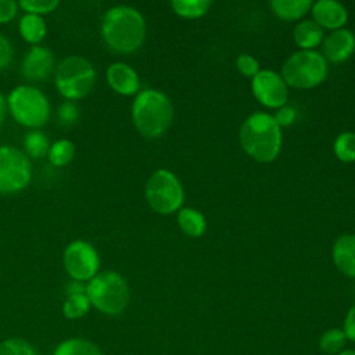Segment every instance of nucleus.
Returning <instances> with one entry per match:
<instances>
[{
    "instance_id": "obj_6",
    "label": "nucleus",
    "mask_w": 355,
    "mask_h": 355,
    "mask_svg": "<svg viewBox=\"0 0 355 355\" xmlns=\"http://www.w3.org/2000/svg\"><path fill=\"white\" fill-rule=\"evenodd\" d=\"M54 83L65 100H80L92 92L96 83L94 67L85 57L69 55L57 65Z\"/></svg>"
},
{
    "instance_id": "obj_30",
    "label": "nucleus",
    "mask_w": 355,
    "mask_h": 355,
    "mask_svg": "<svg viewBox=\"0 0 355 355\" xmlns=\"http://www.w3.org/2000/svg\"><path fill=\"white\" fill-rule=\"evenodd\" d=\"M57 116H58V121L61 125H65V126L73 125L79 119V108H78L76 103L71 101V100H65L58 107Z\"/></svg>"
},
{
    "instance_id": "obj_35",
    "label": "nucleus",
    "mask_w": 355,
    "mask_h": 355,
    "mask_svg": "<svg viewBox=\"0 0 355 355\" xmlns=\"http://www.w3.org/2000/svg\"><path fill=\"white\" fill-rule=\"evenodd\" d=\"M344 334L351 341H355V305L348 311L344 320Z\"/></svg>"
},
{
    "instance_id": "obj_7",
    "label": "nucleus",
    "mask_w": 355,
    "mask_h": 355,
    "mask_svg": "<svg viewBox=\"0 0 355 355\" xmlns=\"http://www.w3.org/2000/svg\"><path fill=\"white\" fill-rule=\"evenodd\" d=\"M327 75L324 57L315 50H300L291 54L282 68L284 82L297 89H309L319 85Z\"/></svg>"
},
{
    "instance_id": "obj_5",
    "label": "nucleus",
    "mask_w": 355,
    "mask_h": 355,
    "mask_svg": "<svg viewBox=\"0 0 355 355\" xmlns=\"http://www.w3.org/2000/svg\"><path fill=\"white\" fill-rule=\"evenodd\" d=\"M86 295L92 306L111 316L122 313L130 298L125 277L114 270L98 272L89 280L86 284Z\"/></svg>"
},
{
    "instance_id": "obj_17",
    "label": "nucleus",
    "mask_w": 355,
    "mask_h": 355,
    "mask_svg": "<svg viewBox=\"0 0 355 355\" xmlns=\"http://www.w3.org/2000/svg\"><path fill=\"white\" fill-rule=\"evenodd\" d=\"M18 32L26 43L36 46L44 39L47 26L43 17L35 14H24L18 22Z\"/></svg>"
},
{
    "instance_id": "obj_4",
    "label": "nucleus",
    "mask_w": 355,
    "mask_h": 355,
    "mask_svg": "<svg viewBox=\"0 0 355 355\" xmlns=\"http://www.w3.org/2000/svg\"><path fill=\"white\" fill-rule=\"evenodd\" d=\"M7 98V110L12 119L25 128L39 129L46 125L51 115L47 96L31 85L15 86Z\"/></svg>"
},
{
    "instance_id": "obj_20",
    "label": "nucleus",
    "mask_w": 355,
    "mask_h": 355,
    "mask_svg": "<svg viewBox=\"0 0 355 355\" xmlns=\"http://www.w3.org/2000/svg\"><path fill=\"white\" fill-rule=\"evenodd\" d=\"M49 137L39 129H31L24 136V153L33 159H40L49 154L50 148Z\"/></svg>"
},
{
    "instance_id": "obj_33",
    "label": "nucleus",
    "mask_w": 355,
    "mask_h": 355,
    "mask_svg": "<svg viewBox=\"0 0 355 355\" xmlns=\"http://www.w3.org/2000/svg\"><path fill=\"white\" fill-rule=\"evenodd\" d=\"M18 3L14 0H0V25L11 22L18 12Z\"/></svg>"
},
{
    "instance_id": "obj_8",
    "label": "nucleus",
    "mask_w": 355,
    "mask_h": 355,
    "mask_svg": "<svg viewBox=\"0 0 355 355\" xmlns=\"http://www.w3.org/2000/svg\"><path fill=\"white\" fill-rule=\"evenodd\" d=\"M184 193L179 179L168 169L155 171L146 183V200L158 214L168 215L180 209Z\"/></svg>"
},
{
    "instance_id": "obj_36",
    "label": "nucleus",
    "mask_w": 355,
    "mask_h": 355,
    "mask_svg": "<svg viewBox=\"0 0 355 355\" xmlns=\"http://www.w3.org/2000/svg\"><path fill=\"white\" fill-rule=\"evenodd\" d=\"M67 294L68 295H75V294H86V284H83L82 282H76L72 280L68 286H67Z\"/></svg>"
},
{
    "instance_id": "obj_18",
    "label": "nucleus",
    "mask_w": 355,
    "mask_h": 355,
    "mask_svg": "<svg viewBox=\"0 0 355 355\" xmlns=\"http://www.w3.org/2000/svg\"><path fill=\"white\" fill-rule=\"evenodd\" d=\"M323 40V29L312 19L301 21L294 29V42L302 50H312Z\"/></svg>"
},
{
    "instance_id": "obj_23",
    "label": "nucleus",
    "mask_w": 355,
    "mask_h": 355,
    "mask_svg": "<svg viewBox=\"0 0 355 355\" xmlns=\"http://www.w3.org/2000/svg\"><path fill=\"white\" fill-rule=\"evenodd\" d=\"M49 161L51 165L61 168L68 165L75 157V144L68 139H60L50 144L49 148Z\"/></svg>"
},
{
    "instance_id": "obj_19",
    "label": "nucleus",
    "mask_w": 355,
    "mask_h": 355,
    "mask_svg": "<svg viewBox=\"0 0 355 355\" xmlns=\"http://www.w3.org/2000/svg\"><path fill=\"white\" fill-rule=\"evenodd\" d=\"M179 227L191 237H200L207 227L202 214L193 208H180L178 212Z\"/></svg>"
},
{
    "instance_id": "obj_26",
    "label": "nucleus",
    "mask_w": 355,
    "mask_h": 355,
    "mask_svg": "<svg viewBox=\"0 0 355 355\" xmlns=\"http://www.w3.org/2000/svg\"><path fill=\"white\" fill-rule=\"evenodd\" d=\"M334 154L343 162L355 161V133L343 132L334 140Z\"/></svg>"
},
{
    "instance_id": "obj_21",
    "label": "nucleus",
    "mask_w": 355,
    "mask_h": 355,
    "mask_svg": "<svg viewBox=\"0 0 355 355\" xmlns=\"http://www.w3.org/2000/svg\"><path fill=\"white\" fill-rule=\"evenodd\" d=\"M270 7L277 17L291 21L301 18L312 7V3L309 0H273Z\"/></svg>"
},
{
    "instance_id": "obj_11",
    "label": "nucleus",
    "mask_w": 355,
    "mask_h": 355,
    "mask_svg": "<svg viewBox=\"0 0 355 355\" xmlns=\"http://www.w3.org/2000/svg\"><path fill=\"white\" fill-rule=\"evenodd\" d=\"M252 92L261 104L270 108L286 105L288 97L287 83L282 75L269 69H261L252 78Z\"/></svg>"
},
{
    "instance_id": "obj_29",
    "label": "nucleus",
    "mask_w": 355,
    "mask_h": 355,
    "mask_svg": "<svg viewBox=\"0 0 355 355\" xmlns=\"http://www.w3.org/2000/svg\"><path fill=\"white\" fill-rule=\"evenodd\" d=\"M57 0H22L18 3L19 8L25 11V14H35V15H46L53 12L58 7Z\"/></svg>"
},
{
    "instance_id": "obj_1",
    "label": "nucleus",
    "mask_w": 355,
    "mask_h": 355,
    "mask_svg": "<svg viewBox=\"0 0 355 355\" xmlns=\"http://www.w3.org/2000/svg\"><path fill=\"white\" fill-rule=\"evenodd\" d=\"M101 36L111 50L133 53L146 39L144 17L130 6L111 7L103 17Z\"/></svg>"
},
{
    "instance_id": "obj_14",
    "label": "nucleus",
    "mask_w": 355,
    "mask_h": 355,
    "mask_svg": "<svg viewBox=\"0 0 355 355\" xmlns=\"http://www.w3.org/2000/svg\"><path fill=\"white\" fill-rule=\"evenodd\" d=\"M108 86L122 96L139 93L140 79L137 72L125 62H112L105 72Z\"/></svg>"
},
{
    "instance_id": "obj_31",
    "label": "nucleus",
    "mask_w": 355,
    "mask_h": 355,
    "mask_svg": "<svg viewBox=\"0 0 355 355\" xmlns=\"http://www.w3.org/2000/svg\"><path fill=\"white\" fill-rule=\"evenodd\" d=\"M236 64H237L239 71L247 78H254L261 71L258 61L250 54H240L237 57Z\"/></svg>"
},
{
    "instance_id": "obj_22",
    "label": "nucleus",
    "mask_w": 355,
    "mask_h": 355,
    "mask_svg": "<svg viewBox=\"0 0 355 355\" xmlns=\"http://www.w3.org/2000/svg\"><path fill=\"white\" fill-rule=\"evenodd\" d=\"M53 355H103L100 348L85 338H68L57 345Z\"/></svg>"
},
{
    "instance_id": "obj_13",
    "label": "nucleus",
    "mask_w": 355,
    "mask_h": 355,
    "mask_svg": "<svg viewBox=\"0 0 355 355\" xmlns=\"http://www.w3.org/2000/svg\"><path fill=\"white\" fill-rule=\"evenodd\" d=\"M355 50V35L348 29H336L330 32L322 42L324 60L331 62L345 61Z\"/></svg>"
},
{
    "instance_id": "obj_3",
    "label": "nucleus",
    "mask_w": 355,
    "mask_h": 355,
    "mask_svg": "<svg viewBox=\"0 0 355 355\" xmlns=\"http://www.w3.org/2000/svg\"><path fill=\"white\" fill-rule=\"evenodd\" d=\"M173 118L171 100L159 90L139 92L132 104V121L146 137H158L166 132Z\"/></svg>"
},
{
    "instance_id": "obj_24",
    "label": "nucleus",
    "mask_w": 355,
    "mask_h": 355,
    "mask_svg": "<svg viewBox=\"0 0 355 355\" xmlns=\"http://www.w3.org/2000/svg\"><path fill=\"white\" fill-rule=\"evenodd\" d=\"M173 11L184 18H198L204 15L209 6V0H173L171 3Z\"/></svg>"
},
{
    "instance_id": "obj_12",
    "label": "nucleus",
    "mask_w": 355,
    "mask_h": 355,
    "mask_svg": "<svg viewBox=\"0 0 355 355\" xmlns=\"http://www.w3.org/2000/svg\"><path fill=\"white\" fill-rule=\"evenodd\" d=\"M55 71V61L54 54L50 49L36 44L31 46L26 51L22 64H21V73L33 82L46 80L53 72Z\"/></svg>"
},
{
    "instance_id": "obj_34",
    "label": "nucleus",
    "mask_w": 355,
    "mask_h": 355,
    "mask_svg": "<svg viewBox=\"0 0 355 355\" xmlns=\"http://www.w3.org/2000/svg\"><path fill=\"white\" fill-rule=\"evenodd\" d=\"M276 123L282 128V126H288L294 122L295 119V110L290 105H283L280 108H277L276 114L273 115Z\"/></svg>"
},
{
    "instance_id": "obj_2",
    "label": "nucleus",
    "mask_w": 355,
    "mask_h": 355,
    "mask_svg": "<svg viewBox=\"0 0 355 355\" xmlns=\"http://www.w3.org/2000/svg\"><path fill=\"white\" fill-rule=\"evenodd\" d=\"M240 143L244 151L259 162L273 161L282 147V130L273 115L257 112L241 125Z\"/></svg>"
},
{
    "instance_id": "obj_28",
    "label": "nucleus",
    "mask_w": 355,
    "mask_h": 355,
    "mask_svg": "<svg viewBox=\"0 0 355 355\" xmlns=\"http://www.w3.org/2000/svg\"><path fill=\"white\" fill-rule=\"evenodd\" d=\"M0 355H36V352L28 341L12 337L0 344Z\"/></svg>"
},
{
    "instance_id": "obj_15",
    "label": "nucleus",
    "mask_w": 355,
    "mask_h": 355,
    "mask_svg": "<svg viewBox=\"0 0 355 355\" xmlns=\"http://www.w3.org/2000/svg\"><path fill=\"white\" fill-rule=\"evenodd\" d=\"M312 15L318 25L333 31L340 29L348 18L345 7L334 0H319L312 4Z\"/></svg>"
},
{
    "instance_id": "obj_38",
    "label": "nucleus",
    "mask_w": 355,
    "mask_h": 355,
    "mask_svg": "<svg viewBox=\"0 0 355 355\" xmlns=\"http://www.w3.org/2000/svg\"><path fill=\"white\" fill-rule=\"evenodd\" d=\"M337 355H355V349H345V351L338 352Z\"/></svg>"
},
{
    "instance_id": "obj_10",
    "label": "nucleus",
    "mask_w": 355,
    "mask_h": 355,
    "mask_svg": "<svg viewBox=\"0 0 355 355\" xmlns=\"http://www.w3.org/2000/svg\"><path fill=\"white\" fill-rule=\"evenodd\" d=\"M62 263L72 280L85 283L98 273L100 255L92 243L86 240H73L64 250Z\"/></svg>"
},
{
    "instance_id": "obj_27",
    "label": "nucleus",
    "mask_w": 355,
    "mask_h": 355,
    "mask_svg": "<svg viewBox=\"0 0 355 355\" xmlns=\"http://www.w3.org/2000/svg\"><path fill=\"white\" fill-rule=\"evenodd\" d=\"M345 340L347 337L343 330L330 329L322 334L319 345H320V349L326 354H338L344 348Z\"/></svg>"
},
{
    "instance_id": "obj_16",
    "label": "nucleus",
    "mask_w": 355,
    "mask_h": 355,
    "mask_svg": "<svg viewBox=\"0 0 355 355\" xmlns=\"http://www.w3.org/2000/svg\"><path fill=\"white\" fill-rule=\"evenodd\" d=\"M333 261L340 272L355 277V234H344L333 247Z\"/></svg>"
},
{
    "instance_id": "obj_9",
    "label": "nucleus",
    "mask_w": 355,
    "mask_h": 355,
    "mask_svg": "<svg viewBox=\"0 0 355 355\" xmlns=\"http://www.w3.org/2000/svg\"><path fill=\"white\" fill-rule=\"evenodd\" d=\"M32 179L29 157L19 148L0 146V194L22 191Z\"/></svg>"
},
{
    "instance_id": "obj_37",
    "label": "nucleus",
    "mask_w": 355,
    "mask_h": 355,
    "mask_svg": "<svg viewBox=\"0 0 355 355\" xmlns=\"http://www.w3.org/2000/svg\"><path fill=\"white\" fill-rule=\"evenodd\" d=\"M7 112H8V110H7V98L4 97L3 93H0V126L4 122Z\"/></svg>"
},
{
    "instance_id": "obj_32",
    "label": "nucleus",
    "mask_w": 355,
    "mask_h": 355,
    "mask_svg": "<svg viewBox=\"0 0 355 355\" xmlns=\"http://www.w3.org/2000/svg\"><path fill=\"white\" fill-rule=\"evenodd\" d=\"M14 58V47L7 36L0 33V71L6 69Z\"/></svg>"
},
{
    "instance_id": "obj_25",
    "label": "nucleus",
    "mask_w": 355,
    "mask_h": 355,
    "mask_svg": "<svg viewBox=\"0 0 355 355\" xmlns=\"http://www.w3.org/2000/svg\"><path fill=\"white\" fill-rule=\"evenodd\" d=\"M90 301L86 294L68 295L62 304V313L68 319H80L90 309Z\"/></svg>"
}]
</instances>
